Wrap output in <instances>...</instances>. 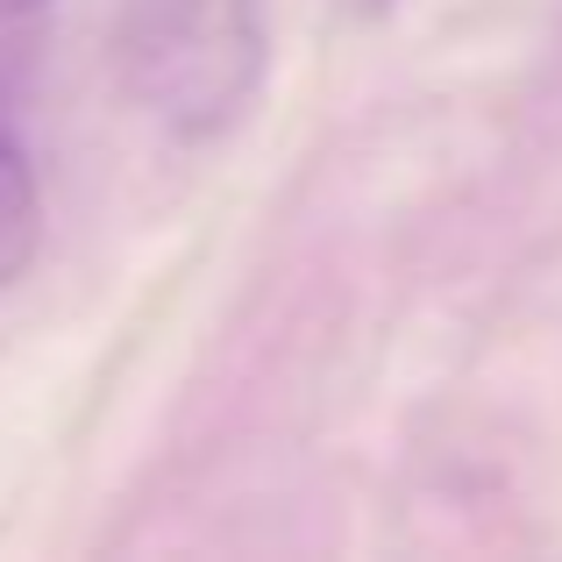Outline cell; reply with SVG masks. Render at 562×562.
I'll return each mask as SVG.
<instances>
[{
    "mask_svg": "<svg viewBox=\"0 0 562 562\" xmlns=\"http://www.w3.org/2000/svg\"><path fill=\"white\" fill-rule=\"evenodd\" d=\"M136 100L179 136H214L243 114L263 71V29L249 0H136L122 29Z\"/></svg>",
    "mask_w": 562,
    "mask_h": 562,
    "instance_id": "1",
    "label": "cell"
},
{
    "mask_svg": "<svg viewBox=\"0 0 562 562\" xmlns=\"http://www.w3.org/2000/svg\"><path fill=\"white\" fill-rule=\"evenodd\" d=\"M43 0H0V14H36Z\"/></svg>",
    "mask_w": 562,
    "mask_h": 562,
    "instance_id": "3",
    "label": "cell"
},
{
    "mask_svg": "<svg viewBox=\"0 0 562 562\" xmlns=\"http://www.w3.org/2000/svg\"><path fill=\"white\" fill-rule=\"evenodd\" d=\"M36 243H43V192L29 171V150L0 122V292L36 263Z\"/></svg>",
    "mask_w": 562,
    "mask_h": 562,
    "instance_id": "2",
    "label": "cell"
}]
</instances>
